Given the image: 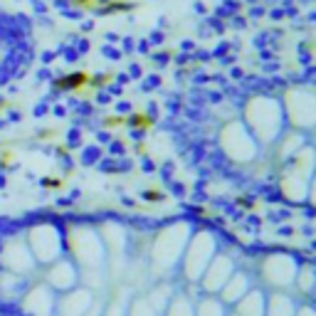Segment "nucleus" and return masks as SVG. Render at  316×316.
<instances>
[{"label":"nucleus","instance_id":"2","mask_svg":"<svg viewBox=\"0 0 316 316\" xmlns=\"http://www.w3.org/2000/svg\"><path fill=\"white\" fill-rule=\"evenodd\" d=\"M262 279H265L274 292H286L294 286L297 279V262L286 254H272L262 265Z\"/></svg>","mask_w":316,"mask_h":316},{"label":"nucleus","instance_id":"13","mask_svg":"<svg viewBox=\"0 0 316 316\" xmlns=\"http://www.w3.org/2000/svg\"><path fill=\"white\" fill-rule=\"evenodd\" d=\"M126 316H161V314H158L146 299H134V301L128 304Z\"/></svg>","mask_w":316,"mask_h":316},{"label":"nucleus","instance_id":"3","mask_svg":"<svg viewBox=\"0 0 316 316\" xmlns=\"http://www.w3.org/2000/svg\"><path fill=\"white\" fill-rule=\"evenodd\" d=\"M215 257V245H213V237L210 235H198L193 245L186 250V262H183V272L190 282H200L203 272L207 269L210 259Z\"/></svg>","mask_w":316,"mask_h":316},{"label":"nucleus","instance_id":"1","mask_svg":"<svg viewBox=\"0 0 316 316\" xmlns=\"http://www.w3.org/2000/svg\"><path fill=\"white\" fill-rule=\"evenodd\" d=\"M30 254L35 262L42 265H52L57 262L62 254V237L55 227L49 225H40L30 232Z\"/></svg>","mask_w":316,"mask_h":316},{"label":"nucleus","instance_id":"16","mask_svg":"<svg viewBox=\"0 0 316 316\" xmlns=\"http://www.w3.org/2000/svg\"><path fill=\"white\" fill-rule=\"evenodd\" d=\"M227 316H237V314H227Z\"/></svg>","mask_w":316,"mask_h":316},{"label":"nucleus","instance_id":"11","mask_svg":"<svg viewBox=\"0 0 316 316\" xmlns=\"http://www.w3.org/2000/svg\"><path fill=\"white\" fill-rule=\"evenodd\" d=\"M193 311L195 316H227L230 309L222 304V299L218 294H205L200 301L193 304Z\"/></svg>","mask_w":316,"mask_h":316},{"label":"nucleus","instance_id":"12","mask_svg":"<svg viewBox=\"0 0 316 316\" xmlns=\"http://www.w3.org/2000/svg\"><path fill=\"white\" fill-rule=\"evenodd\" d=\"M163 316H195L193 301H190L188 297H183V294H173V299L168 301Z\"/></svg>","mask_w":316,"mask_h":316},{"label":"nucleus","instance_id":"5","mask_svg":"<svg viewBox=\"0 0 316 316\" xmlns=\"http://www.w3.org/2000/svg\"><path fill=\"white\" fill-rule=\"evenodd\" d=\"M94 304V294L89 289H69L64 294H57L55 304V316H87V311Z\"/></svg>","mask_w":316,"mask_h":316},{"label":"nucleus","instance_id":"4","mask_svg":"<svg viewBox=\"0 0 316 316\" xmlns=\"http://www.w3.org/2000/svg\"><path fill=\"white\" fill-rule=\"evenodd\" d=\"M232 272H235L232 259L225 257V254H215L213 259H210L207 269L203 272V277H200L203 292H205V294H220V289H222L225 282L232 277Z\"/></svg>","mask_w":316,"mask_h":316},{"label":"nucleus","instance_id":"10","mask_svg":"<svg viewBox=\"0 0 316 316\" xmlns=\"http://www.w3.org/2000/svg\"><path fill=\"white\" fill-rule=\"evenodd\" d=\"M297 301L289 292H272L265 301V316H294Z\"/></svg>","mask_w":316,"mask_h":316},{"label":"nucleus","instance_id":"8","mask_svg":"<svg viewBox=\"0 0 316 316\" xmlns=\"http://www.w3.org/2000/svg\"><path fill=\"white\" fill-rule=\"evenodd\" d=\"M250 289H252L250 277H247L245 272L237 269V272H232V277L225 282V286L220 289V294H218V297L222 299V304H225V306H232V304L240 301V299L250 292Z\"/></svg>","mask_w":316,"mask_h":316},{"label":"nucleus","instance_id":"9","mask_svg":"<svg viewBox=\"0 0 316 316\" xmlns=\"http://www.w3.org/2000/svg\"><path fill=\"white\" fill-rule=\"evenodd\" d=\"M265 301H267V294L262 289H250V292L237 301L232 304V314L237 316H265Z\"/></svg>","mask_w":316,"mask_h":316},{"label":"nucleus","instance_id":"14","mask_svg":"<svg viewBox=\"0 0 316 316\" xmlns=\"http://www.w3.org/2000/svg\"><path fill=\"white\" fill-rule=\"evenodd\" d=\"M294 286L304 294H311L314 289V272L311 267H304V269H297V279H294Z\"/></svg>","mask_w":316,"mask_h":316},{"label":"nucleus","instance_id":"6","mask_svg":"<svg viewBox=\"0 0 316 316\" xmlns=\"http://www.w3.org/2000/svg\"><path fill=\"white\" fill-rule=\"evenodd\" d=\"M79 282V269L72 265L69 259H57L52 262L49 269H47V286L52 289V292L57 294H64L69 292V289H74Z\"/></svg>","mask_w":316,"mask_h":316},{"label":"nucleus","instance_id":"7","mask_svg":"<svg viewBox=\"0 0 316 316\" xmlns=\"http://www.w3.org/2000/svg\"><path fill=\"white\" fill-rule=\"evenodd\" d=\"M55 304H57V292H52L47 284L32 286L22 299V306L32 316H55Z\"/></svg>","mask_w":316,"mask_h":316},{"label":"nucleus","instance_id":"15","mask_svg":"<svg viewBox=\"0 0 316 316\" xmlns=\"http://www.w3.org/2000/svg\"><path fill=\"white\" fill-rule=\"evenodd\" d=\"M294 316H316V311L309 306V304H304V306H297V314Z\"/></svg>","mask_w":316,"mask_h":316}]
</instances>
